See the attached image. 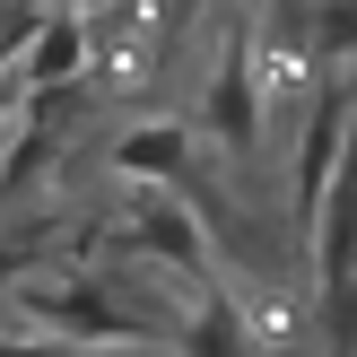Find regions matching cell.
Wrapping results in <instances>:
<instances>
[{
  "label": "cell",
  "instance_id": "cell-9",
  "mask_svg": "<svg viewBox=\"0 0 357 357\" xmlns=\"http://www.w3.org/2000/svg\"><path fill=\"white\" fill-rule=\"evenodd\" d=\"M70 357H174L166 340H114V349H70Z\"/></svg>",
  "mask_w": 357,
  "mask_h": 357
},
{
  "label": "cell",
  "instance_id": "cell-5",
  "mask_svg": "<svg viewBox=\"0 0 357 357\" xmlns=\"http://www.w3.org/2000/svg\"><path fill=\"white\" fill-rule=\"evenodd\" d=\"M79 70H87V17L79 9H44L26 26V44H17L9 79L17 87H79Z\"/></svg>",
  "mask_w": 357,
  "mask_h": 357
},
{
  "label": "cell",
  "instance_id": "cell-6",
  "mask_svg": "<svg viewBox=\"0 0 357 357\" xmlns=\"http://www.w3.org/2000/svg\"><path fill=\"white\" fill-rule=\"evenodd\" d=\"M192 149H201L192 122H131V131L114 139V174L122 183H183Z\"/></svg>",
  "mask_w": 357,
  "mask_h": 357
},
{
  "label": "cell",
  "instance_id": "cell-8",
  "mask_svg": "<svg viewBox=\"0 0 357 357\" xmlns=\"http://www.w3.org/2000/svg\"><path fill=\"white\" fill-rule=\"evenodd\" d=\"M314 52H323L331 70L357 61V0H314Z\"/></svg>",
  "mask_w": 357,
  "mask_h": 357
},
{
  "label": "cell",
  "instance_id": "cell-3",
  "mask_svg": "<svg viewBox=\"0 0 357 357\" xmlns=\"http://www.w3.org/2000/svg\"><path fill=\"white\" fill-rule=\"evenodd\" d=\"M209 149L227 166H253L261 157V79H253V44L227 35L218 70H209Z\"/></svg>",
  "mask_w": 357,
  "mask_h": 357
},
{
  "label": "cell",
  "instance_id": "cell-7",
  "mask_svg": "<svg viewBox=\"0 0 357 357\" xmlns=\"http://www.w3.org/2000/svg\"><path fill=\"white\" fill-rule=\"evenodd\" d=\"M174 357H261V331H253V314H244L236 296H218V288H209Z\"/></svg>",
  "mask_w": 357,
  "mask_h": 357
},
{
  "label": "cell",
  "instance_id": "cell-4",
  "mask_svg": "<svg viewBox=\"0 0 357 357\" xmlns=\"http://www.w3.org/2000/svg\"><path fill=\"white\" fill-rule=\"evenodd\" d=\"M131 253H149L157 271H174V279H209V227L192 218V201H174V183H139V201H131Z\"/></svg>",
  "mask_w": 357,
  "mask_h": 357
},
{
  "label": "cell",
  "instance_id": "cell-1",
  "mask_svg": "<svg viewBox=\"0 0 357 357\" xmlns=\"http://www.w3.org/2000/svg\"><path fill=\"white\" fill-rule=\"evenodd\" d=\"M314 236V314H323V357H357V105H349V139L331 166L323 201L305 218Z\"/></svg>",
  "mask_w": 357,
  "mask_h": 357
},
{
  "label": "cell",
  "instance_id": "cell-2",
  "mask_svg": "<svg viewBox=\"0 0 357 357\" xmlns=\"http://www.w3.org/2000/svg\"><path fill=\"white\" fill-rule=\"evenodd\" d=\"M17 314H26L44 340L61 349H114V340H149L139 314L122 296H105L96 279H44V288H17Z\"/></svg>",
  "mask_w": 357,
  "mask_h": 357
}]
</instances>
